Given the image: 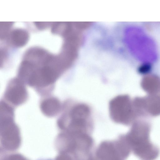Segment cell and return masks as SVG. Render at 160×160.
Here are the masks:
<instances>
[{
	"instance_id": "6da1fadb",
	"label": "cell",
	"mask_w": 160,
	"mask_h": 160,
	"mask_svg": "<svg viewBox=\"0 0 160 160\" xmlns=\"http://www.w3.org/2000/svg\"><path fill=\"white\" fill-rule=\"evenodd\" d=\"M132 30L131 44L133 51L138 59L152 61L156 58V49L154 42L141 30Z\"/></svg>"
},
{
	"instance_id": "7a4b0ae2",
	"label": "cell",
	"mask_w": 160,
	"mask_h": 160,
	"mask_svg": "<svg viewBox=\"0 0 160 160\" xmlns=\"http://www.w3.org/2000/svg\"><path fill=\"white\" fill-rule=\"evenodd\" d=\"M119 154L113 145L108 142L102 143L97 152L100 160H120Z\"/></svg>"
},
{
	"instance_id": "3957f363",
	"label": "cell",
	"mask_w": 160,
	"mask_h": 160,
	"mask_svg": "<svg viewBox=\"0 0 160 160\" xmlns=\"http://www.w3.org/2000/svg\"><path fill=\"white\" fill-rule=\"evenodd\" d=\"M11 84L7 90V95L9 99L18 104L23 102L26 99V93L25 88L21 85Z\"/></svg>"
},
{
	"instance_id": "277c9868",
	"label": "cell",
	"mask_w": 160,
	"mask_h": 160,
	"mask_svg": "<svg viewBox=\"0 0 160 160\" xmlns=\"http://www.w3.org/2000/svg\"><path fill=\"white\" fill-rule=\"evenodd\" d=\"M89 160H92V159H89Z\"/></svg>"
}]
</instances>
